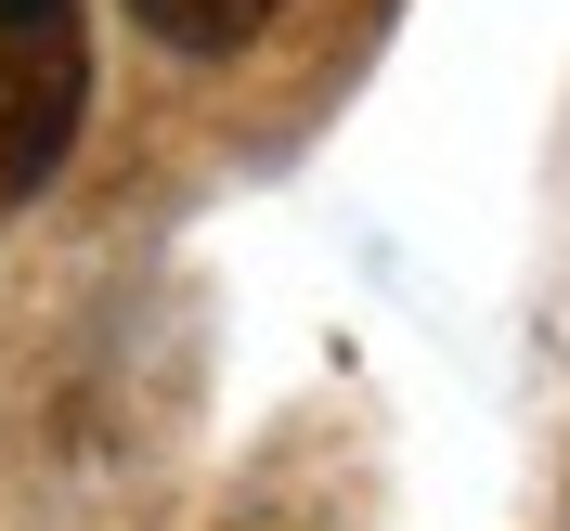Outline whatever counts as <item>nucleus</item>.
<instances>
[{"instance_id":"f257e3e1","label":"nucleus","mask_w":570,"mask_h":531,"mask_svg":"<svg viewBox=\"0 0 570 531\" xmlns=\"http://www.w3.org/2000/svg\"><path fill=\"white\" fill-rule=\"evenodd\" d=\"M91 105V27L78 0H0V220L39 208Z\"/></svg>"},{"instance_id":"f03ea898","label":"nucleus","mask_w":570,"mask_h":531,"mask_svg":"<svg viewBox=\"0 0 570 531\" xmlns=\"http://www.w3.org/2000/svg\"><path fill=\"white\" fill-rule=\"evenodd\" d=\"M130 13L169 39V52H234V39L273 27V0H130Z\"/></svg>"}]
</instances>
